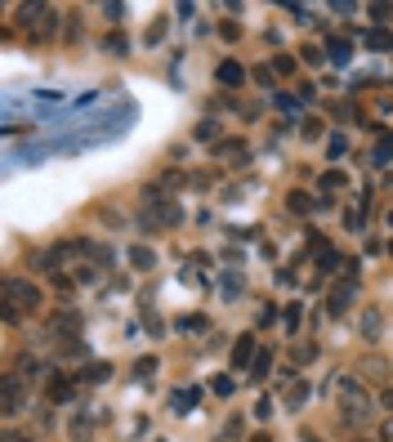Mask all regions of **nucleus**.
<instances>
[{"instance_id": "f257e3e1", "label": "nucleus", "mask_w": 393, "mask_h": 442, "mask_svg": "<svg viewBox=\"0 0 393 442\" xmlns=\"http://www.w3.org/2000/svg\"><path fill=\"white\" fill-rule=\"evenodd\" d=\"M40 286H31L27 277H5V322H18L23 313L40 308Z\"/></svg>"}, {"instance_id": "f03ea898", "label": "nucleus", "mask_w": 393, "mask_h": 442, "mask_svg": "<svg viewBox=\"0 0 393 442\" xmlns=\"http://www.w3.org/2000/svg\"><path fill=\"white\" fill-rule=\"evenodd\" d=\"M339 411H344V420H367L371 416V397H367L362 384H353V375L339 380Z\"/></svg>"}, {"instance_id": "7ed1b4c3", "label": "nucleus", "mask_w": 393, "mask_h": 442, "mask_svg": "<svg viewBox=\"0 0 393 442\" xmlns=\"http://www.w3.org/2000/svg\"><path fill=\"white\" fill-rule=\"evenodd\" d=\"M18 18H23V27L36 40L54 36V27H58V9H49V5H23V9H18Z\"/></svg>"}, {"instance_id": "20e7f679", "label": "nucleus", "mask_w": 393, "mask_h": 442, "mask_svg": "<svg viewBox=\"0 0 393 442\" xmlns=\"http://www.w3.org/2000/svg\"><path fill=\"white\" fill-rule=\"evenodd\" d=\"M353 295H358V277H344V282H335L331 295H326V313H331V317H344V313L353 308Z\"/></svg>"}, {"instance_id": "39448f33", "label": "nucleus", "mask_w": 393, "mask_h": 442, "mask_svg": "<svg viewBox=\"0 0 393 442\" xmlns=\"http://www.w3.org/2000/svg\"><path fill=\"white\" fill-rule=\"evenodd\" d=\"M282 384H286V393H282V402H286V411H300L304 402H309V380H300L295 371H282Z\"/></svg>"}, {"instance_id": "423d86ee", "label": "nucleus", "mask_w": 393, "mask_h": 442, "mask_svg": "<svg viewBox=\"0 0 393 442\" xmlns=\"http://www.w3.org/2000/svg\"><path fill=\"white\" fill-rule=\"evenodd\" d=\"M215 81L228 85V90H237V85H246V68H241L237 58H224V63L215 68Z\"/></svg>"}, {"instance_id": "0eeeda50", "label": "nucleus", "mask_w": 393, "mask_h": 442, "mask_svg": "<svg viewBox=\"0 0 393 442\" xmlns=\"http://www.w3.org/2000/svg\"><path fill=\"white\" fill-rule=\"evenodd\" d=\"M215 157H219V161H232V166H241V157H250V148H246V139H219V143H215Z\"/></svg>"}, {"instance_id": "6e6552de", "label": "nucleus", "mask_w": 393, "mask_h": 442, "mask_svg": "<svg viewBox=\"0 0 393 442\" xmlns=\"http://www.w3.org/2000/svg\"><path fill=\"white\" fill-rule=\"evenodd\" d=\"M358 371H362L367 375V380H376V384H385V389H389V362L385 358H376V353H371V358H362V362H358Z\"/></svg>"}, {"instance_id": "1a4fd4ad", "label": "nucleus", "mask_w": 393, "mask_h": 442, "mask_svg": "<svg viewBox=\"0 0 393 442\" xmlns=\"http://www.w3.org/2000/svg\"><path fill=\"white\" fill-rule=\"evenodd\" d=\"M23 380H18V375H5V416H18L23 411Z\"/></svg>"}, {"instance_id": "9d476101", "label": "nucleus", "mask_w": 393, "mask_h": 442, "mask_svg": "<svg viewBox=\"0 0 393 442\" xmlns=\"http://www.w3.org/2000/svg\"><path fill=\"white\" fill-rule=\"evenodd\" d=\"M286 210L304 219V214H313V210H317V197H313V192H304V188H295V192H286Z\"/></svg>"}, {"instance_id": "9b49d317", "label": "nucleus", "mask_w": 393, "mask_h": 442, "mask_svg": "<svg viewBox=\"0 0 393 442\" xmlns=\"http://www.w3.org/2000/svg\"><path fill=\"white\" fill-rule=\"evenodd\" d=\"M380 331H385V317H380V308H376V304H367V308H362V340L376 344V340H380Z\"/></svg>"}, {"instance_id": "f8f14e48", "label": "nucleus", "mask_w": 393, "mask_h": 442, "mask_svg": "<svg viewBox=\"0 0 393 442\" xmlns=\"http://www.w3.org/2000/svg\"><path fill=\"white\" fill-rule=\"evenodd\" d=\"M255 353H259V349H255V336H241L237 344H232V366H237V371H241V366H250Z\"/></svg>"}, {"instance_id": "ddd939ff", "label": "nucleus", "mask_w": 393, "mask_h": 442, "mask_svg": "<svg viewBox=\"0 0 393 442\" xmlns=\"http://www.w3.org/2000/svg\"><path fill=\"white\" fill-rule=\"evenodd\" d=\"M130 268H139V273H152V268H157V255L147 251V246H130Z\"/></svg>"}, {"instance_id": "4468645a", "label": "nucleus", "mask_w": 393, "mask_h": 442, "mask_svg": "<svg viewBox=\"0 0 393 442\" xmlns=\"http://www.w3.org/2000/svg\"><path fill=\"white\" fill-rule=\"evenodd\" d=\"M326 54H331L335 63L353 58V40H348V36H331V40H326Z\"/></svg>"}, {"instance_id": "2eb2a0df", "label": "nucleus", "mask_w": 393, "mask_h": 442, "mask_svg": "<svg viewBox=\"0 0 393 442\" xmlns=\"http://www.w3.org/2000/svg\"><path fill=\"white\" fill-rule=\"evenodd\" d=\"M45 393H49V402H67V397H72V380H63V375H49Z\"/></svg>"}, {"instance_id": "dca6fc26", "label": "nucleus", "mask_w": 393, "mask_h": 442, "mask_svg": "<svg viewBox=\"0 0 393 442\" xmlns=\"http://www.w3.org/2000/svg\"><path fill=\"white\" fill-rule=\"evenodd\" d=\"M268 371H273V353L259 349V353H255V362H250V380H268Z\"/></svg>"}, {"instance_id": "f3484780", "label": "nucleus", "mask_w": 393, "mask_h": 442, "mask_svg": "<svg viewBox=\"0 0 393 442\" xmlns=\"http://www.w3.org/2000/svg\"><path fill=\"white\" fill-rule=\"evenodd\" d=\"M362 40H367V49H380V54H385V49H393V36H389L385 27H371Z\"/></svg>"}, {"instance_id": "a211bd4d", "label": "nucleus", "mask_w": 393, "mask_h": 442, "mask_svg": "<svg viewBox=\"0 0 393 442\" xmlns=\"http://www.w3.org/2000/svg\"><path fill=\"white\" fill-rule=\"evenodd\" d=\"M317 255H322V273H339V268H348V260L339 251H331V246H322Z\"/></svg>"}, {"instance_id": "6ab92c4d", "label": "nucleus", "mask_w": 393, "mask_h": 442, "mask_svg": "<svg viewBox=\"0 0 393 442\" xmlns=\"http://www.w3.org/2000/svg\"><path fill=\"white\" fill-rule=\"evenodd\" d=\"M339 188H348V175H344V170H326V175H322V192H339Z\"/></svg>"}, {"instance_id": "aec40b11", "label": "nucleus", "mask_w": 393, "mask_h": 442, "mask_svg": "<svg viewBox=\"0 0 393 442\" xmlns=\"http://www.w3.org/2000/svg\"><path fill=\"white\" fill-rule=\"evenodd\" d=\"M77 246H81L85 255H90L94 264H108V260H112V251H108V246H99V242H77Z\"/></svg>"}, {"instance_id": "412c9836", "label": "nucleus", "mask_w": 393, "mask_h": 442, "mask_svg": "<svg viewBox=\"0 0 393 442\" xmlns=\"http://www.w3.org/2000/svg\"><path fill=\"white\" fill-rule=\"evenodd\" d=\"M193 139H197V143H219V125L215 121H201L193 130Z\"/></svg>"}, {"instance_id": "4be33fe9", "label": "nucleus", "mask_w": 393, "mask_h": 442, "mask_svg": "<svg viewBox=\"0 0 393 442\" xmlns=\"http://www.w3.org/2000/svg\"><path fill=\"white\" fill-rule=\"evenodd\" d=\"M197 397H201L197 389H179L175 397H170V407H179V411H188V407H197Z\"/></svg>"}, {"instance_id": "5701e85b", "label": "nucleus", "mask_w": 393, "mask_h": 442, "mask_svg": "<svg viewBox=\"0 0 393 442\" xmlns=\"http://www.w3.org/2000/svg\"><path fill=\"white\" fill-rule=\"evenodd\" d=\"M108 375H112V366H108V362H94V366H85V380H90V384H103Z\"/></svg>"}, {"instance_id": "b1692460", "label": "nucleus", "mask_w": 393, "mask_h": 442, "mask_svg": "<svg viewBox=\"0 0 393 442\" xmlns=\"http://www.w3.org/2000/svg\"><path fill=\"white\" fill-rule=\"evenodd\" d=\"M291 358L295 362H313L317 358V344H291Z\"/></svg>"}, {"instance_id": "393cba45", "label": "nucleus", "mask_w": 393, "mask_h": 442, "mask_svg": "<svg viewBox=\"0 0 393 442\" xmlns=\"http://www.w3.org/2000/svg\"><path fill=\"white\" fill-rule=\"evenodd\" d=\"M103 49H108V54H125V49H130V40H125L121 31H112V36L103 40Z\"/></svg>"}, {"instance_id": "a878e982", "label": "nucleus", "mask_w": 393, "mask_h": 442, "mask_svg": "<svg viewBox=\"0 0 393 442\" xmlns=\"http://www.w3.org/2000/svg\"><path fill=\"white\" fill-rule=\"evenodd\" d=\"M273 72H282V77H295V58H291V54H278V58H273Z\"/></svg>"}, {"instance_id": "bb28decb", "label": "nucleus", "mask_w": 393, "mask_h": 442, "mask_svg": "<svg viewBox=\"0 0 393 442\" xmlns=\"http://www.w3.org/2000/svg\"><path fill=\"white\" fill-rule=\"evenodd\" d=\"M157 366H161L157 358H139V362H134V375H143V380H147V375H157Z\"/></svg>"}, {"instance_id": "cd10ccee", "label": "nucleus", "mask_w": 393, "mask_h": 442, "mask_svg": "<svg viewBox=\"0 0 393 442\" xmlns=\"http://www.w3.org/2000/svg\"><path fill=\"white\" fill-rule=\"evenodd\" d=\"M72 438H77V442H85V438H90V420H85V416H77V420H72Z\"/></svg>"}, {"instance_id": "c85d7f7f", "label": "nucleus", "mask_w": 393, "mask_h": 442, "mask_svg": "<svg viewBox=\"0 0 393 442\" xmlns=\"http://www.w3.org/2000/svg\"><path fill=\"white\" fill-rule=\"evenodd\" d=\"M237 434H241V416H232L228 425H224V434H219V442H232Z\"/></svg>"}, {"instance_id": "c756f323", "label": "nucleus", "mask_w": 393, "mask_h": 442, "mask_svg": "<svg viewBox=\"0 0 393 442\" xmlns=\"http://www.w3.org/2000/svg\"><path fill=\"white\" fill-rule=\"evenodd\" d=\"M344 228L348 232H362V210H344Z\"/></svg>"}, {"instance_id": "7c9ffc66", "label": "nucleus", "mask_w": 393, "mask_h": 442, "mask_svg": "<svg viewBox=\"0 0 393 442\" xmlns=\"http://www.w3.org/2000/svg\"><path fill=\"white\" fill-rule=\"evenodd\" d=\"M255 416L268 420V416H273V397H259V402H255Z\"/></svg>"}, {"instance_id": "2f4dec72", "label": "nucleus", "mask_w": 393, "mask_h": 442, "mask_svg": "<svg viewBox=\"0 0 393 442\" xmlns=\"http://www.w3.org/2000/svg\"><path fill=\"white\" fill-rule=\"evenodd\" d=\"M161 36H166V18H157V23L147 27V40H161Z\"/></svg>"}, {"instance_id": "473e14b6", "label": "nucleus", "mask_w": 393, "mask_h": 442, "mask_svg": "<svg viewBox=\"0 0 393 442\" xmlns=\"http://www.w3.org/2000/svg\"><path fill=\"white\" fill-rule=\"evenodd\" d=\"M300 54H304V63H322V49H317V45H304Z\"/></svg>"}, {"instance_id": "72a5a7b5", "label": "nucleus", "mask_w": 393, "mask_h": 442, "mask_svg": "<svg viewBox=\"0 0 393 442\" xmlns=\"http://www.w3.org/2000/svg\"><path fill=\"white\" fill-rule=\"evenodd\" d=\"M255 81H259V85H273V68H255Z\"/></svg>"}, {"instance_id": "f704fd0d", "label": "nucleus", "mask_w": 393, "mask_h": 442, "mask_svg": "<svg viewBox=\"0 0 393 442\" xmlns=\"http://www.w3.org/2000/svg\"><path fill=\"white\" fill-rule=\"evenodd\" d=\"M219 31H224V40H237V36H241V27H237V23H224Z\"/></svg>"}, {"instance_id": "c9c22d12", "label": "nucleus", "mask_w": 393, "mask_h": 442, "mask_svg": "<svg viewBox=\"0 0 393 442\" xmlns=\"http://www.w3.org/2000/svg\"><path fill=\"white\" fill-rule=\"evenodd\" d=\"M215 393H219V397H228V393H232V380H228V375H224V380H215Z\"/></svg>"}, {"instance_id": "e433bc0d", "label": "nucleus", "mask_w": 393, "mask_h": 442, "mask_svg": "<svg viewBox=\"0 0 393 442\" xmlns=\"http://www.w3.org/2000/svg\"><path fill=\"white\" fill-rule=\"evenodd\" d=\"M380 407H385V411H393V384H389L385 393H380Z\"/></svg>"}, {"instance_id": "4c0bfd02", "label": "nucleus", "mask_w": 393, "mask_h": 442, "mask_svg": "<svg viewBox=\"0 0 393 442\" xmlns=\"http://www.w3.org/2000/svg\"><path fill=\"white\" fill-rule=\"evenodd\" d=\"M380 442H393V420H385V429H380Z\"/></svg>"}, {"instance_id": "58836bf2", "label": "nucleus", "mask_w": 393, "mask_h": 442, "mask_svg": "<svg viewBox=\"0 0 393 442\" xmlns=\"http://www.w3.org/2000/svg\"><path fill=\"white\" fill-rule=\"evenodd\" d=\"M5 442H31V438H27V434H9Z\"/></svg>"}, {"instance_id": "ea45409f", "label": "nucleus", "mask_w": 393, "mask_h": 442, "mask_svg": "<svg viewBox=\"0 0 393 442\" xmlns=\"http://www.w3.org/2000/svg\"><path fill=\"white\" fill-rule=\"evenodd\" d=\"M246 442H273V438H268V434H255V438H246Z\"/></svg>"}, {"instance_id": "a19ab883", "label": "nucleus", "mask_w": 393, "mask_h": 442, "mask_svg": "<svg viewBox=\"0 0 393 442\" xmlns=\"http://www.w3.org/2000/svg\"><path fill=\"white\" fill-rule=\"evenodd\" d=\"M304 442H322V438H313V434H304Z\"/></svg>"}, {"instance_id": "79ce46f5", "label": "nucleus", "mask_w": 393, "mask_h": 442, "mask_svg": "<svg viewBox=\"0 0 393 442\" xmlns=\"http://www.w3.org/2000/svg\"><path fill=\"white\" fill-rule=\"evenodd\" d=\"M353 442H371V438H353Z\"/></svg>"}, {"instance_id": "37998d69", "label": "nucleus", "mask_w": 393, "mask_h": 442, "mask_svg": "<svg viewBox=\"0 0 393 442\" xmlns=\"http://www.w3.org/2000/svg\"><path fill=\"white\" fill-rule=\"evenodd\" d=\"M389 255H393V242H389Z\"/></svg>"}]
</instances>
